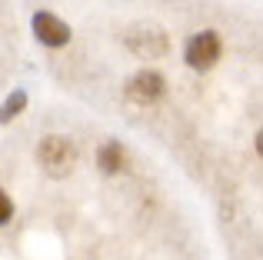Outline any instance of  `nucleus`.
Returning <instances> with one entry per match:
<instances>
[{
  "mask_svg": "<svg viewBox=\"0 0 263 260\" xmlns=\"http://www.w3.org/2000/svg\"><path fill=\"white\" fill-rule=\"evenodd\" d=\"M220 60V37L213 30H203L186 44V64L193 70H210L213 64Z\"/></svg>",
  "mask_w": 263,
  "mask_h": 260,
  "instance_id": "f03ea898",
  "label": "nucleus"
},
{
  "mask_svg": "<svg viewBox=\"0 0 263 260\" xmlns=\"http://www.w3.org/2000/svg\"><path fill=\"white\" fill-rule=\"evenodd\" d=\"M10 217H13V200L4 194V190H0V224H7Z\"/></svg>",
  "mask_w": 263,
  "mask_h": 260,
  "instance_id": "6e6552de",
  "label": "nucleus"
},
{
  "mask_svg": "<svg viewBox=\"0 0 263 260\" xmlns=\"http://www.w3.org/2000/svg\"><path fill=\"white\" fill-rule=\"evenodd\" d=\"M37 160L50 177H67L73 170V163H77V150H73V143L67 137H47L37 147Z\"/></svg>",
  "mask_w": 263,
  "mask_h": 260,
  "instance_id": "f257e3e1",
  "label": "nucleus"
},
{
  "mask_svg": "<svg viewBox=\"0 0 263 260\" xmlns=\"http://www.w3.org/2000/svg\"><path fill=\"white\" fill-rule=\"evenodd\" d=\"M160 97H163V77L157 70H140L137 77H130V84H127V100L130 104L147 107V104H157Z\"/></svg>",
  "mask_w": 263,
  "mask_h": 260,
  "instance_id": "7ed1b4c3",
  "label": "nucleus"
},
{
  "mask_svg": "<svg viewBox=\"0 0 263 260\" xmlns=\"http://www.w3.org/2000/svg\"><path fill=\"white\" fill-rule=\"evenodd\" d=\"M100 167H103V174H117V170L123 167L120 143H103V147H100Z\"/></svg>",
  "mask_w": 263,
  "mask_h": 260,
  "instance_id": "423d86ee",
  "label": "nucleus"
},
{
  "mask_svg": "<svg viewBox=\"0 0 263 260\" xmlns=\"http://www.w3.org/2000/svg\"><path fill=\"white\" fill-rule=\"evenodd\" d=\"M127 44H130V50L137 53V57H163L167 53V33H160V30H134L127 37Z\"/></svg>",
  "mask_w": 263,
  "mask_h": 260,
  "instance_id": "39448f33",
  "label": "nucleus"
},
{
  "mask_svg": "<svg viewBox=\"0 0 263 260\" xmlns=\"http://www.w3.org/2000/svg\"><path fill=\"white\" fill-rule=\"evenodd\" d=\"M24 104H27V94H24V90H17V94H13V97L7 100L4 107H0V124H7V120H13V117H17L20 110H24Z\"/></svg>",
  "mask_w": 263,
  "mask_h": 260,
  "instance_id": "0eeeda50",
  "label": "nucleus"
},
{
  "mask_svg": "<svg viewBox=\"0 0 263 260\" xmlns=\"http://www.w3.org/2000/svg\"><path fill=\"white\" fill-rule=\"evenodd\" d=\"M33 33H37V40L44 47H64L70 40V27L53 13H37L33 17Z\"/></svg>",
  "mask_w": 263,
  "mask_h": 260,
  "instance_id": "20e7f679",
  "label": "nucleus"
}]
</instances>
